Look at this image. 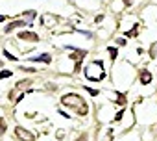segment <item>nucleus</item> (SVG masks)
<instances>
[{"label": "nucleus", "mask_w": 157, "mask_h": 141, "mask_svg": "<svg viewBox=\"0 0 157 141\" xmlns=\"http://www.w3.org/2000/svg\"><path fill=\"white\" fill-rule=\"evenodd\" d=\"M122 113H124V111H118L117 117H115V121H120V119H122Z\"/></svg>", "instance_id": "ddd939ff"}, {"label": "nucleus", "mask_w": 157, "mask_h": 141, "mask_svg": "<svg viewBox=\"0 0 157 141\" xmlns=\"http://www.w3.org/2000/svg\"><path fill=\"white\" fill-rule=\"evenodd\" d=\"M137 30H139V24H135L133 30H128V32H126V37H133V35H137Z\"/></svg>", "instance_id": "6e6552de"}, {"label": "nucleus", "mask_w": 157, "mask_h": 141, "mask_svg": "<svg viewBox=\"0 0 157 141\" xmlns=\"http://www.w3.org/2000/svg\"><path fill=\"white\" fill-rule=\"evenodd\" d=\"M10 76H11V70H0V80L10 78Z\"/></svg>", "instance_id": "1a4fd4ad"}, {"label": "nucleus", "mask_w": 157, "mask_h": 141, "mask_svg": "<svg viewBox=\"0 0 157 141\" xmlns=\"http://www.w3.org/2000/svg\"><path fill=\"white\" fill-rule=\"evenodd\" d=\"M61 102H63L65 106L74 108L80 115H87V104L83 102V99H82V97H78V95H65Z\"/></svg>", "instance_id": "f257e3e1"}, {"label": "nucleus", "mask_w": 157, "mask_h": 141, "mask_svg": "<svg viewBox=\"0 0 157 141\" xmlns=\"http://www.w3.org/2000/svg\"><path fill=\"white\" fill-rule=\"evenodd\" d=\"M15 135H17L21 141H35V135H33L32 132H28V130L21 128V126H17V128H15Z\"/></svg>", "instance_id": "f03ea898"}, {"label": "nucleus", "mask_w": 157, "mask_h": 141, "mask_svg": "<svg viewBox=\"0 0 157 141\" xmlns=\"http://www.w3.org/2000/svg\"><path fill=\"white\" fill-rule=\"evenodd\" d=\"M32 61H43V63H50L52 61V56L50 54H41V56H33Z\"/></svg>", "instance_id": "423d86ee"}, {"label": "nucleus", "mask_w": 157, "mask_h": 141, "mask_svg": "<svg viewBox=\"0 0 157 141\" xmlns=\"http://www.w3.org/2000/svg\"><path fill=\"white\" fill-rule=\"evenodd\" d=\"M140 82H142V84H144V86H146V84H150V82H151V75H150V73H148V70H146V69H144V70H142V73H140Z\"/></svg>", "instance_id": "0eeeda50"}, {"label": "nucleus", "mask_w": 157, "mask_h": 141, "mask_svg": "<svg viewBox=\"0 0 157 141\" xmlns=\"http://www.w3.org/2000/svg\"><path fill=\"white\" fill-rule=\"evenodd\" d=\"M6 21V15H0V22H4Z\"/></svg>", "instance_id": "2eb2a0df"}, {"label": "nucleus", "mask_w": 157, "mask_h": 141, "mask_svg": "<svg viewBox=\"0 0 157 141\" xmlns=\"http://www.w3.org/2000/svg\"><path fill=\"white\" fill-rule=\"evenodd\" d=\"M124 4H126V6H131V4H133V0H124Z\"/></svg>", "instance_id": "4468645a"}, {"label": "nucleus", "mask_w": 157, "mask_h": 141, "mask_svg": "<svg viewBox=\"0 0 157 141\" xmlns=\"http://www.w3.org/2000/svg\"><path fill=\"white\" fill-rule=\"evenodd\" d=\"M19 39H22V41H39V35L37 34H33V32H21L19 34Z\"/></svg>", "instance_id": "39448f33"}, {"label": "nucleus", "mask_w": 157, "mask_h": 141, "mask_svg": "<svg viewBox=\"0 0 157 141\" xmlns=\"http://www.w3.org/2000/svg\"><path fill=\"white\" fill-rule=\"evenodd\" d=\"M85 89H87V93H89V95H93V97H96V95H98V91H96V89H91V87H85Z\"/></svg>", "instance_id": "f8f14e48"}, {"label": "nucleus", "mask_w": 157, "mask_h": 141, "mask_svg": "<svg viewBox=\"0 0 157 141\" xmlns=\"http://www.w3.org/2000/svg\"><path fill=\"white\" fill-rule=\"evenodd\" d=\"M4 54H6V58H8V59H13V61L17 59V56H13V54H10L8 50H4Z\"/></svg>", "instance_id": "9b49d317"}, {"label": "nucleus", "mask_w": 157, "mask_h": 141, "mask_svg": "<svg viewBox=\"0 0 157 141\" xmlns=\"http://www.w3.org/2000/svg\"><path fill=\"white\" fill-rule=\"evenodd\" d=\"M107 50H109V54H111V58H113V59H115V58H117V56H118V50H117V48H115V46H109V48H107Z\"/></svg>", "instance_id": "9d476101"}, {"label": "nucleus", "mask_w": 157, "mask_h": 141, "mask_svg": "<svg viewBox=\"0 0 157 141\" xmlns=\"http://www.w3.org/2000/svg\"><path fill=\"white\" fill-rule=\"evenodd\" d=\"M74 52H76V54H70V58L76 61V69H74V70H80V67H82V59L85 58L87 52H85V50H78V48H74Z\"/></svg>", "instance_id": "7ed1b4c3"}, {"label": "nucleus", "mask_w": 157, "mask_h": 141, "mask_svg": "<svg viewBox=\"0 0 157 141\" xmlns=\"http://www.w3.org/2000/svg\"><path fill=\"white\" fill-rule=\"evenodd\" d=\"M32 22H26V21H13L11 24H8L6 28H4V32L6 34H10V32H13L15 28H24V26H30Z\"/></svg>", "instance_id": "20e7f679"}]
</instances>
